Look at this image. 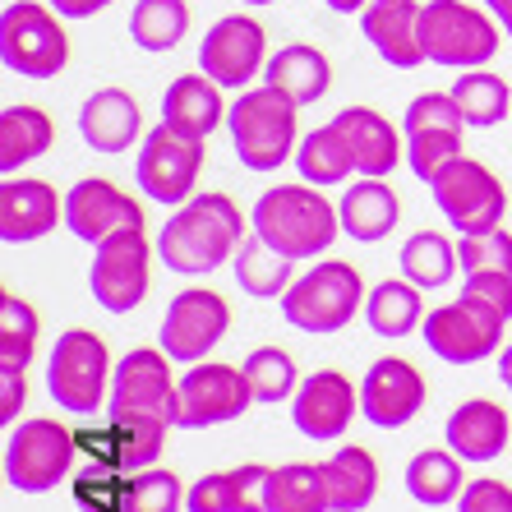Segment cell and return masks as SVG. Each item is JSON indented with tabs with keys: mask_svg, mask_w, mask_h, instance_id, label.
<instances>
[{
	"mask_svg": "<svg viewBox=\"0 0 512 512\" xmlns=\"http://www.w3.org/2000/svg\"><path fill=\"white\" fill-rule=\"evenodd\" d=\"M356 411H360V388L342 370H319L310 379H300L296 397H291V420L314 443L342 439L351 420H356Z\"/></svg>",
	"mask_w": 512,
	"mask_h": 512,
	"instance_id": "cell-17",
	"label": "cell"
},
{
	"mask_svg": "<svg viewBox=\"0 0 512 512\" xmlns=\"http://www.w3.org/2000/svg\"><path fill=\"white\" fill-rule=\"evenodd\" d=\"M268 476L273 466L245 462L231 471H208L185 494L190 512H268Z\"/></svg>",
	"mask_w": 512,
	"mask_h": 512,
	"instance_id": "cell-23",
	"label": "cell"
},
{
	"mask_svg": "<svg viewBox=\"0 0 512 512\" xmlns=\"http://www.w3.org/2000/svg\"><path fill=\"white\" fill-rule=\"evenodd\" d=\"M503 328H508V319H499L494 310H485V305H476L466 296H457L453 305L429 310L425 323H420L425 346L443 365H476V360L494 356L503 342Z\"/></svg>",
	"mask_w": 512,
	"mask_h": 512,
	"instance_id": "cell-14",
	"label": "cell"
},
{
	"mask_svg": "<svg viewBox=\"0 0 512 512\" xmlns=\"http://www.w3.org/2000/svg\"><path fill=\"white\" fill-rule=\"evenodd\" d=\"M111 351L93 328L60 333L47 360V393L70 416H97L102 402H111Z\"/></svg>",
	"mask_w": 512,
	"mask_h": 512,
	"instance_id": "cell-4",
	"label": "cell"
},
{
	"mask_svg": "<svg viewBox=\"0 0 512 512\" xmlns=\"http://www.w3.org/2000/svg\"><path fill=\"white\" fill-rule=\"evenodd\" d=\"M425 406V374L402 356H383L360 379V416L379 429H402Z\"/></svg>",
	"mask_w": 512,
	"mask_h": 512,
	"instance_id": "cell-18",
	"label": "cell"
},
{
	"mask_svg": "<svg viewBox=\"0 0 512 512\" xmlns=\"http://www.w3.org/2000/svg\"><path fill=\"white\" fill-rule=\"evenodd\" d=\"M457 512H512V485L508 480H471L457 499Z\"/></svg>",
	"mask_w": 512,
	"mask_h": 512,
	"instance_id": "cell-45",
	"label": "cell"
},
{
	"mask_svg": "<svg viewBox=\"0 0 512 512\" xmlns=\"http://www.w3.org/2000/svg\"><path fill=\"white\" fill-rule=\"evenodd\" d=\"M37 333H42L37 310L24 296L5 291V296H0V365L28 370V360H33V351H37Z\"/></svg>",
	"mask_w": 512,
	"mask_h": 512,
	"instance_id": "cell-41",
	"label": "cell"
},
{
	"mask_svg": "<svg viewBox=\"0 0 512 512\" xmlns=\"http://www.w3.org/2000/svg\"><path fill=\"white\" fill-rule=\"evenodd\" d=\"M365 323L379 337H411L425 323V296L416 282L406 277H388L365 296Z\"/></svg>",
	"mask_w": 512,
	"mask_h": 512,
	"instance_id": "cell-32",
	"label": "cell"
},
{
	"mask_svg": "<svg viewBox=\"0 0 512 512\" xmlns=\"http://www.w3.org/2000/svg\"><path fill=\"white\" fill-rule=\"evenodd\" d=\"M499 24H503V28H508V37H512V14H508V19H499Z\"/></svg>",
	"mask_w": 512,
	"mask_h": 512,
	"instance_id": "cell-52",
	"label": "cell"
},
{
	"mask_svg": "<svg viewBox=\"0 0 512 512\" xmlns=\"http://www.w3.org/2000/svg\"><path fill=\"white\" fill-rule=\"evenodd\" d=\"M240 5H277V0H240Z\"/></svg>",
	"mask_w": 512,
	"mask_h": 512,
	"instance_id": "cell-51",
	"label": "cell"
},
{
	"mask_svg": "<svg viewBox=\"0 0 512 512\" xmlns=\"http://www.w3.org/2000/svg\"><path fill=\"white\" fill-rule=\"evenodd\" d=\"M60 213H65V203L47 180L5 176V185H0V236H5V245H28V240L51 236Z\"/></svg>",
	"mask_w": 512,
	"mask_h": 512,
	"instance_id": "cell-21",
	"label": "cell"
},
{
	"mask_svg": "<svg viewBox=\"0 0 512 512\" xmlns=\"http://www.w3.org/2000/svg\"><path fill=\"white\" fill-rule=\"evenodd\" d=\"M296 167H300V180H310L319 190H333V185H346L356 176V157L346 148V139L337 134V125L328 120L323 130L305 134L296 148Z\"/></svg>",
	"mask_w": 512,
	"mask_h": 512,
	"instance_id": "cell-35",
	"label": "cell"
},
{
	"mask_svg": "<svg viewBox=\"0 0 512 512\" xmlns=\"http://www.w3.org/2000/svg\"><path fill=\"white\" fill-rule=\"evenodd\" d=\"M499 383L503 388H512V342L499 351Z\"/></svg>",
	"mask_w": 512,
	"mask_h": 512,
	"instance_id": "cell-49",
	"label": "cell"
},
{
	"mask_svg": "<svg viewBox=\"0 0 512 512\" xmlns=\"http://www.w3.org/2000/svg\"><path fill=\"white\" fill-rule=\"evenodd\" d=\"M250 227L259 231L277 254L291 263L319 259L337 236H342V213L323 199L319 185H273L263 190L250 213Z\"/></svg>",
	"mask_w": 512,
	"mask_h": 512,
	"instance_id": "cell-2",
	"label": "cell"
},
{
	"mask_svg": "<svg viewBox=\"0 0 512 512\" xmlns=\"http://www.w3.org/2000/svg\"><path fill=\"white\" fill-rule=\"evenodd\" d=\"M439 213L448 217V227H457L462 236H485V231L503 227V213H508V190L503 180L476 162V157H457L439 176L429 180Z\"/></svg>",
	"mask_w": 512,
	"mask_h": 512,
	"instance_id": "cell-9",
	"label": "cell"
},
{
	"mask_svg": "<svg viewBox=\"0 0 512 512\" xmlns=\"http://www.w3.org/2000/svg\"><path fill=\"white\" fill-rule=\"evenodd\" d=\"M180 508H185V485H180L176 471L143 466V471L125 476L120 512H180Z\"/></svg>",
	"mask_w": 512,
	"mask_h": 512,
	"instance_id": "cell-42",
	"label": "cell"
},
{
	"mask_svg": "<svg viewBox=\"0 0 512 512\" xmlns=\"http://www.w3.org/2000/svg\"><path fill=\"white\" fill-rule=\"evenodd\" d=\"M489 5V14H494V19H508L512 14V0H485Z\"/></svg>",
	"mask_w": 512,
	"mask_h": 512,
	"instance_id": "cell-50",
	"label": "cell"
},
{
	"mask_svg": "<svg viewBox=\"0 0 512 512\" xmlns=\"http://www.w3.org/2000/svg\"><path fill=\"white\" fill-rule=\"evenodd\" d=\"M227 333H231L227 296H217L213 286H190V291H180L167 305V314H162V333H157L162 342L157 346H162L171 360H180V365H199Z\"/></svg>",
	"mask_w": 512,
	"mask_h": 512,
	"instance_id": "cell-15",
	"label": "cell"
},
{
	"mask_svg": "<svg viewBox=\"0 0 512 512\" xmlns=\"http://www.w3.org/2000/svg\"><path fill=\"white\" fill-rule=\"evenodd\" d=\"M0 60L24 79L60 74L70 65V37L60 28V14L37 0H10L0 14Z\"/></svg>",
	"mask_w": 512,
	"mask_h": 512,
	"instance_id": "cell-7",
	"label": "cell"
},
{
	"mask_svg": "<svg viewBox=\"0 0 512 512\" xmlns=\"http://www.w3.org/2000/svg\"><path fill=\"white\" fill-rule=\"evenodd\" d=\"M107 411H153V416L171 420V411H176V379H171V356L162 346H139V351H130L120 360L116 379H111Z\"/></svg>",
	"mask_w": 512,
	"mask_h": 512,
	"instance_id": "cell-20",
	"label": "cell"
},
{
	"mask_svg": "<svg viewBox=\"0 0 512 512\" xmlns=\"http://www.w3.org/2000/svg\"><path fill=\"white\" fill-rule=\"evenodd\" d=\"M462 296L494 310L499 319H512V273H471L462 282Z\"/></svg>",
	"mask_w": 512,
	"mask_h": 512,
	"instance_id": "cell-44",
	"label": "cell"
},
{
	"mask_svg": "<svg viewBox=\"0 0 512 512\" xmlns=\"http://www.w3.org/2000/svg\"><path fill=\"white\" fill-rule=\"evenodd\" d=\"M250 402H254V393H250L245 370L222 365V360H199V365H190V374H180V383H176L171 425L176 429L227 425V420L245 416Z\"/></svg>",
	"mask_w": 512,
	"mask_h": 512,
	"instance_id": "cell-11",
	"label": "cell"
},
{
	"mask_svg": "<svg viewBox=\"0 0 512 512\" xmlns=\"http://www.w3.org/2000/svg\"><path fill=\"white\" fill-rule=\"evenodd\" d=\"M245 379H250V393L254 402H286V397H296L300 388V370H296V356L282 351V346H254L250 356H245Z\"/></svg>",
	"mask_w": 512,
	"mask_h": 512,
	"instance_id": "cell-40",
	"label": "cell"
},
{
	"mask_svg": "<svg viewBox=\"0 0 512 512\" xmlns=\"http://www.w3.org/2000/svg\"><path fill=\"white\" fill-rule=\"evenodd\" d=\"M457 259L462 273H512V231L494 227L485 236H462L457 240Z\"/></svg>",
	"mask_w": 512,
	"mask_h": 512,
	"instance_id": "cell-43",
	"label": "cell"
},
{
	"mask_svg": "<svg viewBox=\"0 0 512 512\" xmlns=\"http://www.w3.org/2000/svg\"><path fill=\"white\" fill-rule=\"evenodd\" d=\"M240 240H245L240 203L222 190H208V194H194L180 208H171L167 227L157 236V259L167 263L171 273L203 277L236 259Z\"/></svg>",
	"mask_w": 512,
	"mask_h": 512,
	"instance_id": "cell-1",
	"label": "cell"
},
{
	"mask_svg": "<svg viewBox=\"0 0 512 512\" xmlns=\"http://www.w3.org/2000/svg\"><path fill=\"white\" fill-rule=\"evenodd\" d=\"M28 402V374L19 365H0V420L14 425Z\"/></svg>",
	"mask_w": 512,
	"mask_h": 512,
	"instance_id": "cell-46",
	"label": "cell"
},
{
	"mask_svg": "<svg viewBox=\"0 0 512 512\" xmlns=\"http://www.w3.org/2000/svg\"><path fill=\"white\" fill-rule=\"evenodd\" d=\"M402 277L416 282L420 291H439V286L453 282V273L462 268L457 259V245L443 231H416V236L402 245Z\"/></svg>",
	"mask_w": 512,
	"mask_h": 512,
	"instance_id": "cell-37",
	"label": "cell"
},
{
	"mask_svg": "<svg viewBox=\"0 0 512 512\" xmlns=\"http://www.w3.org/2000/svg\"><path fill=\"white\" fill-rule=\"evenodd\" d=\"M333 125L356 157L360 176H388L397 157H406V134H397L393 120L379 116L374 107H346L342 116H333Z\"/></svg>",
	"mask_w": 512,
	"mask_h": 512,
	"instance_id": "cell-24",
	"label": "cell"
},
{
	"mask_svg": "<svg viewBox=\"0 0 512 512\" xmlns=\"http://www.w3.org/2000/svg\"><path fill=\"white\" fill-rule=\"evenodd\" d=\"M337 213H342V231L351 240H360V245H379V240L397 227L402 203H397V190L383 176H360L356 185L342 194Z\"/></svg>",
	"mask_w": 512,
	"mask_h": 512,
	"instance_id": "cell-28",
	"label": "cell"
},
{
	"mask_svg": "<svg viewBox=\"0 0 512 512\" xmlns=\"http://www.w3.org/2000/svg\"><path fill=\"white\" fill-rule=\"evenodd\" d=\"M227 130L236 143V157L250 171H277L286 157H296V130H300V102L273 84H259L240 93L227 111Z\"/></svg>",
	"mask_w": 512,
	"mask_h": 512,
	"instance_id": "cell-3",
	"label": "cell"
},
{
	"mask_svg": "<svg viewBox=\"0 0 512 512\" xmlns=\"http://www.w3.org/2000/svg\"><path fill=\"white\" fill-rule=\"evenodd\" d=\"M51 139H56V125H51V116L42 107L0 111V167H5V176H14L19 167L51 153Z\"/></svg>",
	"mask_w": 512,
	"mask_h": 512,
	"instance_id": "cell-31",
	"label": "cell"
},
{
	"mask_svg": "<svg viewBox=\"0 0 512 512\" xmlns=\"http://www.w3.org/2000/svg\"><path fill=\"white\" fill-rule=\"evenodd\" d=\"M268 65V33L250 14L217 19L199 42V70L222 88H245Z\"/></svg>",
	"mask_w": 512,
	"mask_h": 512,
	"instance_id": "cell-16",
	"label": "cell"
},
{
	"mask_svg": "<svg viewBox=\"0 0 512 512\" xmlns=\"http://www.w3.org/2000/svg\"><path fill=\"white\" fill-rule=\"evenodd\" d=\"M291 268L296 263L286 259V254H277L268 240L259 236V231H250V236L240 240L236 259H231V273H236V286L245 291V296L254 300H273L282 296L286 286H291Z\"/></svg>",
	"mask_w": 512,
	"mask_h": 512,
	"instance_id": "cell-33",
	"label": "cell"
},
{
	"mask_svg": "<svg viewBox=\"0 0 512 512\" xmlns=\"http://www.w3.org/2000/svg\"><path fill=\"white\" fill-rule=\"evenodd\" d=\"M79 134L93 153H130L143 134V111L125 88H97L79 111Z\"/></svg>",
	"mask_w": 512,
	"mask_h": 512,
	"instance_id": "cell-25",
	"label": "cell"
},
{
	"mask_svg": "<svg viewBox=\"0 0 512 512\" xmlns=\"http://www.w3.org/2000/svg\"><path fill=\"white\" fill-rule=\"evenodd\" d=\"M79 453V429H65L51 416H28L5 439V480L19 494H47L70 476Z\"/></svg>",
	"mask_w": 512,
	"mask_h": 512,
	"instance_id": "cell-8",
	"label": "cell"
},
{
	"mask_svg": "<svg viewBox=\"0 0 512 512\" xmlns=\"http://www.w3.org/2000/svg\"><path fill=\"white\" fill-rule=\"evenodd\" d=\"M360 300H365L360 268H351L342 259L314 263L310 273L296 277L282 291V319L310 337H328V333H342L346 323L356 319Z\"/></svg>",
	"mask_w": 512,
	"mask_h": 512,
	"instance_id": "cell-5",
	"label": "cell"
},
{
	"mask_svg": "<svg viewBox=\"0 0 512 512\" xmlns=\"http://www.w3.org/2000/svg\"><path fill=\"white\" fill-rule=\"evenodd\" d=\"M402 134H406V162L429 185L448 162L462 157L466 120L457 111L453 93H420L411 97V107L402 116Z\"/></svg>",
	"mask_w": 512,
	"mask_h": 512,
	"instance_id": "cell-13",
	"label": "cell"
},
{
	"mask_svg": "<svg viewBox=\"0 0 512 512\" xmlns=\"http://www.w3.org/2000/svg\"><path fill=\"white\" fill-rule=\"evenodd\" d=\"M93 268H88V286L93 300L107 314H130L143 305L148 286H153V245L143 236V227H125L93 245Z\"/></svg>",
	"mask_w": 512,
	"mask_h": 512,
	"instance_id": "cell-10",
	"label": "cell"
},
{
	"mask_svg": "<svg viewBox=\"0 0 512 512\" xmlns=\"http://www.w3.org/2000/svg\"><path fill=\"white\" fill-rule=\"evenodd\" d=\"M263 84L282 88L291 102H300V107H310V102H319L328 88H333V60L323 56L319 47H310V42H286L277 56H268V65H263Z\"/></svg>",
	"mask_w": 512,
	"mask_h": 512,
	"instance_id": "cell-29",
	"label": "cell"
},
{
	"mask_svg": "<svg viewBox=\"0 0 512 512\" xmlns=\"http://www.w3.org/2000/svg\"><path fill=\"white\" fill-rule=\"evenodd\" d=\"M268 512H333L328 508L323 466L310 462L273 466V476H268Z\"/></svg>",
	"mask_w": 512,
	"mask_h": 512,
	"instance_id": "cell-38",
	"label": "cell"
},
{
	"mask_svg": "<svg viewBox=\"0 0 512 512\" xmlns=\"http://www.w3.org/2000/svg\"><path fill=\"white\" fill-rule=\"evenodd\" d=\"M420 0H370L360 14V28L374 42L393 70H416L425 65V47H420Z\"/></svg>",
	"mask_w": 512,
	"mask_h": 512,
	"instance_id": "cell-22",
	"label": "cell"
},
{
	"mask_svg": "<svg viewBox=\"0 0 512 512\" xmlns=\"http://www.w3.org/2000/svg\"><path fill=\"white\" fill-rule=\"evenodd\" d=\"M425 60L448 70H480L499 56V24L466 0H429L420 10Z\"/></svg>",
	"mask_w": 512,
	"mask_h": 512,
	"instance_id": "cell-6",
	"label": "cell"
},
{
	"mask_svg": "<svg viewBox=\"0 0 512 512\" xmlns=\"http://www.w3.org/2000/svg\"><path fill=\"white\" fill-rule=\"evenodd\" d=\"M65 227L88 245H102L107 236H116L125 227H143V208L134 194H125L111 180L84 176L65 194Z\"/></svg>",
	"mask_w": 512,
	"mask_h": 512,
	"instance_id": "cell-19",
	"label": "cell"
},
{
	"mask_svg": "<svg viewBox=\"0 0 512 512\" xmlns=\"http://www.w3.org/2000/svg\"><path fill=\"white\" fill-rule=\"evenodd\" d=\"M47 5L60 14V19H93V14L107 10L111 0H47Z\"/></svg>",
	"mask_w": 512,
	"mask_h": 512,
	"instance_id": "cell-47",
	"label": "cell"
},
{
	"mask_svg": "<svg viewBox=\"0 0 512 512\" xmlns=\"http://www.w3.org/2000/svg\"><path fill=\"white\" fill-rule=\"evenodd\" d=\"M190 33V5L185 0H134L130 37L143 51H171Z\"/></svg>",
	"mask_w": 512,
	"mask_h": 512,
	"instance_id": "cell-39",
	"label": "cell"
},
{
	"mask_svg": "<svg viewBox=\"0 0 512 512\" xmlns=\"http://www.w3.org/2000/svg\"><path fill=\"white\" fill-rule=\"evenodd\" d=\"M323 485L333 512H365L379 494V462L365 448H337L323 462Z\"/></svg>",
	"mask_w": 512,
	"mask_h": 512,
	"instance_id": "cell-30",
	"label": "cell"
},
{
	"mask_svg": "<svg viewBox=\"0 0 512 512\" xmlns=\"http://www.w3.org/2000/svg\"><path fill=\"white\" fill-rule=\"evenodd\" d=\"M227 102H222V84H213L208 74H180L162 97V125L190 139H208V134L227 120Z\"/></svg>",
	"mask_w": 512,
	"mask_h": 512,
	"instance_id": "cell-27",
	"label": "cell"
},
{
	"mask_svg": "<svg viewBox=\"0 0 512 512\" xmlns=\"http://www.w3.org/2000/svg\"><path fill=\"white\" fill-rule=\"evenodd\" d=\"M448 93H453L457 111H462L466 130H489V125L508 120V111H512L508 84H503L494 70H485V65H480V70H462V79H457Z\"/></svg>",
	"mask_w": 512,
	"mask_h": 512,
	"instance_id": "cell-36",
	"label": "cell"
},
{
	"mask_svg": "<svg viewBox=\"0 0 512 512\" xmlns=\"http://www.w3.org/2000/svg\"><path fill=\"white\" fill-rule=\"evenodd\" d=\"M462 457L457 453H443V448H425L406 462V494L425 508H443V503H457L462 499Z\"/></svg>",
	"mask_w": 512,
	"mask_h": 512,
	"instance_id": "cell-34",
	"label": "cell"
},
{
	"mask_svg": "<svg viewBox=\"0 0 512 512\" xmlns=\"http://www.w3.org/2000/svg\"><path fill=\"white\" fill-rule=\"evenodd\" d=\"M199 171H203V139L176 134L171 125H157V130L143 134L134 180H139V190L153 203H167V208L190 203L194 185H199Z\"/></svg>",
	"mask_w": 512,
	"mask_h": 512,
	"instance_id": "cell-12",
	"label": "cell"
},
{
	"mask_svg": "<svg viewBox=\"0 0 512 512\" xmlns=\"http://www.w3.org/2000/svg\"><path fill=\"white\" fill-rule=\"evenodd\" d=\"M323 5H328V10H337V14H365V5H370V0H323Z\"/></svg>",
	"mask_w": 512,
	"mask_h": 512,
	"instance_id": "cell-48",
	"label": "cell"
},
{
	"mask_svg": "<svg viewBox=\"0 0 512 512\" xmlns=\"http://www.w3.org/2000/svg\"><path fill=\"white\" fill-rule=\"evenodd\" d=\"M508 411L489 397H471L448 416V448H453L462 462H494V457L508 448Z\"/></svg>",
	"mask_w": 512,
	"mask_h": 512,
	"instance_id": "cell-26",
	"label": "cell"
}]
</instances>
